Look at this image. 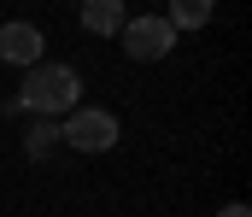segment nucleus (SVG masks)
Wrapping results in <instances>:
<instances>
[{
    "instance_id": "423d86ee",
    "label": "nucleus",
    "mask_w": 252,
    "mask_h": 217,
    "mask_svg": "<svg viewBox=\"0 0 252 217\" xmlns=\"http://www.w3.org/2000/svg\"><path fill=\"white\" fill-rule=\"evenodd\" d=\"M217 18V0H170L164 6V24L176 30V35H188V30H205Z\"/></svg>"
},
{
    "instance_id": "39448f33",
    "label": "nucleus",
    "mask_w": 252,
    "mask_h": 217,
    "mask_svg": "<svg viewBox=\"0 0 252 217\" xmlns=\"http://www.w3.org/2000/svg\"><path fill=\"white\" fill-rule=\"evenodd\" d=\"M76 6H82V30H88V35H118V30H124V0H76Z\"/></svg>"
},
{
    "instance_id": "20e7f679",
    "label": "nucleus",
    "mask_w": 252,
    "mask_h": 217,
    "mask_svg": "<svg viewBox=\"0 0 252 217\" xmlns=\"http://www.w3.org/2000/svg\"><path fill=\"white\" fill-rule=\"evenodd\" d=\"M41 53H47V35H41V24H30V18H12V24H0V65H41Z\"/></svg>"
},
{
    "instance_id": "f257e3e1",
    "label": "nucleus",
    "mask_w": 252,
    "mask_h": 217,
    "mask_svg": "<svg viewBox=\"0 0 252 217\" xmlns=\"http://www.w3.org/2000/svg\"><path fill=\"white\" fill-rule=\"evenodd\" d=\"M82 106V76L70 65H30L12 112H30V118H70Z\"/></svg>"
},
{
    "instance_id": "f03ea898",
    "label": "nucleus",
    "mask_w": 252,
    "mask_h": 217,
    "mask_svg": "<svg viewBox=\"0 0 252 217\" xmlns=\"http://www.w3.org/2000/svg\"><path fill=\"white\" fill-rule=\"evenodd\" d=\"M124 135V124H118V112H106V106H76L70 118H59V141L76 147V153H112Z\"/></svg>"
},
{
    "instance_id": "6e6552de",
    "label": "nucleus",
    "mask_w": 252,
    "mask_h": 217,
    "mask_svg": "<svg viewBox=\"0 0 252 217\" xmlns=\"http://www.w3.org/2000/svg\"><path fill=\"white\" fill-rule=\"evenodd\" d=\"M217 217H252V206H241V200H235V206H223Z\"/></svg>"
},
{
    "instance_id": "0eeeda50",
    "label": "nucleus",
    "mask_w": 252,
    "mask_h": 217,
    "mask_svg": "<svg viewBox=\"0 0 252 217\" xmlns=\"http://www.w3.org/2000/svg\"><path fill=\"white\" fill-rule=\"evenodd\" d=\"M59 147V118H30V129H24V153L30 158H47Z\"/></svg>"
},
{
    "instance_id": "7ed1b4c3",
    "label": "nucleus",
    "mask_w": 252,
    "mask_h": 217,
    "mask_svg": "<svg viewBox=\"0 0 252 217\" xmlns=\"http://www.w3.org/2000/svg\"><path fill=\"white\" fill-rule=\"evenodd\" d=\"M124 53L135 65H158V59H170V47H176V30L164 24V12H141V18H124Z\"/></svg>"
}]
</instances>
